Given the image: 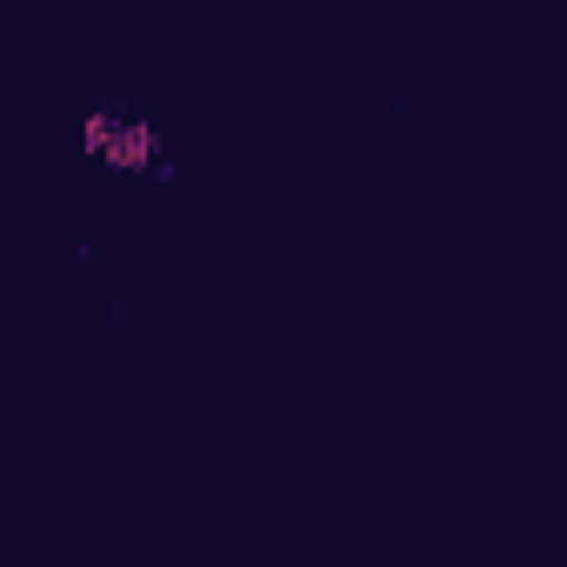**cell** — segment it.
Masks as SVG:
<instances>
[{
    "label": "cell",
    "mask_w": 567,
    "mask_h": 567,
    "mask_svg": "<svg viewBox=\"0 0 567 567\" xmlns=\"http://www.w3.org/2000/svg\"><path fill=\"white\" fill-rule=\"evenodd\" d=\"M107 161H114V167H147V161H154V127H141V121L121 127L114 147H107Z\"/></svg>",
    "instance_id": "1"
},
{
    "label": "cell",
    "mask_w": 567,
    "mask_h": 567,
    "mask_svg": "<svg viewBox=\"0 0 567 567\" xmlns=\"http://www.w3.org/2000/svg\"><path fill=\"white\" fill-rule=\"evenodd\" d=\"M114 134H121V121H107V114H94V121H87V147H94V154H107V147H114Z\"/></svg>",
    "instance_id": "2"
}]
</instances>
